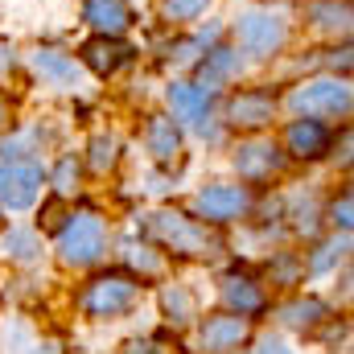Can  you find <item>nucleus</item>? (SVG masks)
I'll list each match as a JSON object with an SVG mask.
<instances>
[{"mask_svg":"<svg viewBox=\"0 0 354 354\" xmlns=\"http://www.w3.org/2000/svg\"><path fill=\"white\" fill-rule=\"evenodd\" d=\"M268 280H272L276 288H297V284L305 280V260H301L297 252H276V256L268 260Z\"/></svg>","mask_w":354,"mask_h":354,"instance_id":"24","label":"nucleus"},{"mask_svg":"<svg viewBox=\"0 0 354 354\" xmlns=\"http://www.w3.org/2000/svg\"><path fill=\"white\" fill-rule=\"evenodd\" d=\"M235 37H239V46H243V54L268 58V54H276V50L284 46L288 29H284V21L272 17V12H248V17H239Z\"/></svg>","mask_w":354,"mask_h":354,"instance_id":"9","label":"nucleus"},{"mask_svg":"<svg viewBox=\"0 0 354 354\" xmlns=\"http://www.w3.org/2000/svg\"><path fill=\"white\" fill-rule=\"evenodd\" d=\"M83 21L103 37H120L136 25V12L128 0H83Z\"/></svg>","mask_w":354,"mask_h":354,"instance_id":"16","label":"nucleus"},{"mask_svg":"<svg viewBox=\"0 0 354 354\" xmlns=\"http://www.w3.org/2000/svg\"><path fill=\"white\" fill-rule=\"evenodd\" d=\"M165 99L174 107V120H181L185 128H194L198 136H210V140L218 136L214 115H210V91L206 87H198V83H169Z\"/></svg>","mask_w":354,"mask_h":354,"instance_id":"8","label":"nucleus"},{"mask_svg":"<svg viewBox=\"0 0 354 354\" xmlns=\"http://www.w3.org/2000/svg\"><path fill=\"white\" fill-rule=\"evenodd\" d=\"M41 161L29 157V161H0V206L8 210H29L41 194Z\"/></svg>","mask_w":354,"mask_h":354,"instance_id":"7","label":"nucleus"},{"mask_svg":"<svg viewBox=\"0 0 354 354\" xmlns=\"http://www.w3.org/2000/svg\"><path fill=\"white\" fill-rule=\"evenodd\" d=\"M124 264H128V276H136L140 284L165 276V256L157 248H149V243H136V239L124 243Z\"/></svg>","mask_w":354,"mask_h":354,"instance_id":"21","label":"nucleus"},{"mask_svg":"<svg viewBox=\"0 0 354 354\" xmlns=\"http://www.w3.org/2000/svg\"><path fill=\"white\" fill-rule=\"evenodd\" d=\"M194 210L206 227H227V223H239L256 210V194L248 185H206L194 198Z\"/></svg>","mask_w":354,"mask_h":354,"instance_id":"5","label":"nucleus"},{"mask_svg":"<svg viewBox=\"0 0 354 354\" xmlns=\"http://www.w3.org/2000/svg\"><path fill=\"white\" fill-rule=\"evenodd\" d=\"M276 115V95L264 87H252V91H239L231 103H227V124L239 128V132H260L272 124Z\"/></svg>","mask_w":354,"mask_h":354,"instance_id":"12","label":"nucleus"},{"mask_svg":"<svg viewBox=\"0 0 354 354\" xmlns=\"http://www.w3.org/2000/svg\"><path fill=\"white\" fill-rule=\"evenodd\" d=\"M0 210H4V206H0Z\"/></svg>","mask_w":354,"mask_h":354,"instance_id":"35","label":"nucleus"},{"mask_svg":"<svg viewBox=\"0 0 354 354\" xmlns=\"http://www.w3.org/2000/svg\"><path fill=\"white\" fill-rule=\"evenodd\" d=\"M256 354H297V351H292L288 342H280V338H272V334H268V338H260Z\"/></svg>","mask_w":354,"mask_h":354,"instance_id":"32","label":"nucleus"},{"mask_svg":"<svg viewBox=\"0 0 354 354\" xmlns=\"http://www.w3.org/2000/svg\"><path fill=\"white\" fill-rule=\"evenodd\" d=\"M235 75H239V50L218 46V50L206 54V62H198V87H206V91L227 83V79H235Z\"/></svg>","mask_w":354,"mask_h":354,"instance_id":"20","label":"nucleus"},{"mask_svg":"<svg viewBox=\"0 0 354 354\" xmlns=\"http://www.w3.org/2000/svg\"><path fill=\"white\" fill-rule=\"evenodd\" d=\"M235 169L248 181H272L284 169V153L272 140H248V145L235 149Z\"/></svg>","mask_w":354,"mask_h":354,"instance_id":"14","label":"nucleus"},{"mask_svg":"<svg viewBox=\"0 0 354 354\" xmlns=\"http://www.w3.org/2000/svg\"><path fill=\"white\" fill-rule=\"evenodd\" d=\"M79 174H83L79 157H71V153H66V157L54 165V177H50V181H54V194H58V198H71V194L79 189Z\"/></svg>","mask_w":354,"mask_h":354,"instance_id":"26","label":"nucleus"},{"mask_svg":"<svg viewBox=\"0 0 354 354\" xmlns=\"http://www.w3.org/2000/svg\"><path fill=\"white\" fill-rule=\"evenodd\" d=\"M317 223H322V214H317V202H313V198H301V202L292 206V231H301V235H313V231H317Z\"/></svg>","mask_w":354,"mask_h":354,"instance_id":"27","label":"nucleus"},{"mask_svg":"<svg viewBox=\"0 0 354 354\" xmlns=\"http://www.w3.org/2000/svg\"><path fill=\"white\" fill-rule=\"evenodd\" d=\"M132 54H136V50H132L128 41H120V37H103V33H99V37H91L87 46L79 50L83 66L95 71L99 79H111L120 66H128V62H132Z\"/></svg>","mask_w":354,"mask_h":354,"instance_id":"15","label":"nucleus"},{"mask_svg":"<svg viewBox=\"0 0 354 354\" xmlns=\"http://www.w3.org/2000/svg\"><path fill=\"white\" fill-rule=\"evenodd\" d=\"M218 297H223V309H231V313H243V317L268 313L264 284L248 272H223L218 276Z\"/></svg>","mask_w":354,"mask_h":354,"instance_id":"10","label":"nucleus"},{"mask_svg":"<svg viewBox=\"0 0 354 354\" xmlns=\"http://www.w3.org/2000/svg\"><path fill=\"white\" fill-rule=\"evenodd\" d=\"M206 4H210V0H161V12H165L169 21H194V17L206 12Z\"/></svg>","mask_w":354,"mask_h":354,"instance_id":"28","label":"nucleus"},{"mask_svg":"<svg viewBox=\"0 0 354 354\" xmlns=\"http://www.w3.org/2000/svg\"><path fill=\"white\" fill-rule=\"evenodd\" d=\"M351 214H354L351 189H342V198H334V202H330V210H326V218H330V223H334V227H338L342 235H351V223H354Z\"/></svg>","mask_w":354,"mask_h":354,"instance_id":"29","label":"nucleus"},{"mask_svg":"<svg viewBox=\"0 0 354 354\" xmlns=\"http://www.w3.org/2000/svg\"><path fill=\"white\" fill-rule=\"evenodd\" d=\"M313 17H317V25L322 29H338V25H346V4H313Z\"/></svg>","mask_w":354,"mask_h":354,"instance_id":"30","label":"nucleus"},{"mask_svg":"<svg viewBox=\"0 0 354 354\" xmlns=\"http://www.w3.org/2000/svg\"><path fill=\"white\" fill-rule=\"evenodd\" d=\"M235 354H239V351H235Z\"/></svg>","mask_w":354,"mask_h":354,"instance_id":"36","label":"nucleus"},{"mask_svg":"<svg viewBox=\"0 0 354 354\" xmlns=\"http://www.w3.org/2000/svg\"><path fill=\"white\" fill-rule=\"evenodd\" d=\"M124 354H165V338H132L124 342Z\"/></svg>","mask_w":354,"mask_h":354,"instance_id":"31","label":"nucleus"},{"mask_svg":"<svg viewBox=\"0 0 354 354\" xmlns=\"http://www.w3.org/2000/svg\"><path fill=\"white\" fill-rule=\"evenodd\" d=\"M276 322L284 330H297V334H317L326 322H334V309L322 297H292L276 309Z\"/></svg>","mask_w":354,"mask_h":354,"instance_id":"13","label":"nucleus"},{"mask_svg":"<svg viewBox=\"0 0 354 354\" xmlns=\"http://www.w3.org/2000/svg\"><path fill=\"white\" fill-rule=\"evenodd\" d=\"M157 301H161V313H165V322H169L174 330L189 326V322L198 317V301H194L189 284H181V280H165Z\"/></svg>","mask_w":354,"mask_h":354,"instance_id":"19","label":"nucleus"},{"mask_svg":"<svg viewBox=\"0 0 354 354\" xmlns=\"http://www.w3.org/2000/svg\"><path fill=\"white\" fill-rule=\"evenodd\" d=\"M33 71L50 87H79V62L71 54H62V50H50V46L33 50Z\"/></svg>","mask_w":354,"mask_h":354,"instance_id":"18","label":"nucleus"},{"mask_svg":"<svg viewBox=\"0 0 354 354\" xmlns=\"http://www.w3.org/2000/svg\"><path fill=\"white\" fill-rule=\"evenodd\" d=\"M145 145H149V153H153L157 165H174L177 157H181V128H177L169 115H149Z\"/></svg>","mask_w":354,"mask_h":354,"instance_id":"17","label":"nucleus"},{"mask_svg":"<svg viewBox=\"0 0 354 354\" xmlns=\"http://www.w3.org/2000/svg\"><path fill=\"white\" fill-rule=\"evenodd\" d=\"M248 338H252V317H243V313L218 309L198 322V351L202 354H235Z\"/></svg>","mask_w":354,"mask_h":354,"instance_id":"6","label":"nucleus"},{"mask_svg":"<svg viewBox=\"0 0 354 354\" xmlns=\"http://www.w3.org/2000/svg\"><path fill=\"white\" fill-rule=\"evenodd\" d=\"M288 107L297 115H313V120L351 115V83L346 79H309V83L292 87Z\"/></svg>","mask_w":354,"mask_h":354,"instance_id":"4","label":"nucleus"},{"mask_svg":"<svg viewBox=\"0 0 354 354\" xmlns=\"http://www.w3.org/2000/svg\"><path fill=\"white\" fill-rule=\"evenodd\" d=\"M8 62H12V58H8V54H4V46H0V71H4Z\"/></svg>","mask_w":354,"mask_h":354,"instance_id":"33","label":"nucleus"},{"mask_svg":"<svg viewBox=\"0 0 354 354\" xmlns=\"http://www.w3.org/2000/svg\"><path fill=\"white\" fill-rule=\"evenodd\" d=\"M0 124H4V103H0Z\"/></svg>","mask_w":354,"mask_h":354,"instance_id":"34","label":"nucleus"},{"mask_svg":"<svg viewBox=\"0 0 354 354\" xmlns=\"http://www.w3.org/2000/svg\"><path fill=\"white\" fill-rule=\"evenodd\" d=\"M346 252H351V239L346 235H330V239L313 243V252L305 256V272L309 276H326V272H334V268L346 260Z\"/></svg>","mask_w":354,"mask_h":354,"instance_id":"22","label":"nucleus"},{"mask_svg":"<svg viewBox=\"0 0 354 354\" xmlns=\"http://www.w3.org/2000/svg\"><path fill=\"white\" fill-rule=\"evenodd\" d=\"M87 153H91L87 161H91L95 174H111V169L120 165V140H115V136H95Z\"/></svg>","mask_w":354,"mask_h":354,"instance_id":"25","label":"nucleus"},{"mask_svg":"<svg viewBox=\"0 0 354 354\" xmlns=\"http://www.w3.org/2000/svg\"><path fill=\"white\" fill-rule=\"evenodd\" d=\"M149 235L165 252L185 256V260H214L223 252V239L202 218H189L181 210H157V214H149Z\"/></svg>","mask_w":354,"mask_h":354,"instance_id":"1","label":"nucleus"},{"mask_svg":"<svg viewBox=\"0 0 354 354\" xmlns=\"http://www.w3.org/2000/svg\"><path fill=\"white\" fill-rule=\"evenodd\" d=\"M140 305V280L128 272H99L79 292V313L91 322H120Z\"/></svg>","mask_w":354,"mask_h":354,"instance_id":"2","label":"nucleus"},{"mask_svg":"<svg viewBox=\"0 0 354 354\" xmlns=\"http://www.w3.org/2000/svg\"><path fill=\"white\" fill-rule=\"evenodd\" d=\"M330 145H334L330 124H322V120H313V115L292 120L288 132H284V153L297 157V161H322V157L330 153Z\"/></svg>","mask_w":354,"mask_h":354,"instance_id":"11","label":"nucleus"},{"mask_svg":"<svg viewBox=\"0 0 354 354\" xmlns=\"http://www.w3.org/2000/svg\"><path fill=\"white\" fill-rule=\"evenodd\" d=\"M107 252V223L95 210H75L58 227V260L66 268H91Z\"/></svg>","mask_w":354,"mask_h":354,"instance_id":"3","label":"nucleus"},{"mask_svg":"<svg viewBox=\"0 0 354 354\" xmlns=\"http://www.w3.org/2000/svg\"><path fill=\"white\" fill-rule=\"evenodd\" d=\"M0 248H4V256H8L12 264H33V260L41 256V235H37L33 227H8V231L0 235Z\"/></svg>","mask_w":354,"mask_h":354,"instance_id":"23","label":"nucleus"}]
</instances>
